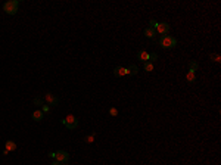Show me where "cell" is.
<instances>
[{
    "label": "cell",
    "instance_id": "cell-1",
    "mask_svg": "<svg viewBox=\"0 0 221 165\" xmlns=\"http://www.w3.org/2000/svg\"><path fill=\"white\" fill-rule=\"evenodd\" d=\"M158 43L162 49H173V47L177 46V39L171 37V36H161Z\"/></svg>",
    "mask_w": 221,
    "mask_h": 165
},
{
    "label": "cell",
    "instance_id": "cell-2",
    "mask_svg": "<svg viewBox=\"0 0 221 165\" xmlns=\"http://www.w3.org/2000/svg\"><path fill=\"white\" fill-rule=\"evenodd\" d=\"M18 4L19 1L18 0H9L3 4V10L7 13V15H15L18 12Z\"/></svg>",
    "mask_w": 221,
    "mask_h": 165
},
{
    "label": "cell",
    "instance_id": "cell-3",
    "mask_svg": "<svg viewBox=\"0 0 221 165\" xmlns=\"http://www.w3.org/2000/svg\"><path fill=\"white\" fill-rule=\"evenodd\" d=\"M62 124H63L68 130H74V128L78 127V120H77L74 115H68L66 118L62 120Z\"/></svg>",
    "mask_w": 221,
    "mask_h": 165
},
{
    "label": "cell",
    "instance_id": "cell-4",
    "mask_svg": "<svg viewBox=\"0 0 221 165\" xmlns=\"http://www.w3.org/2000/svg\"><path fill=\"white\" fill-rule=\"evenodd\" d=\"M155 31H156L158 34H161V36H167L168 31H170V24H168V22H158Z\"/></svg>",
    "mask_w": 221,
    "mask_h": 165
},
{
    "label": "cell",
    "instance_id": "cell-5",
    "mask_svg": "<svg viewBox=\"0 0 221 165\" xmlns=\"http://www.w3.org/2000/svg\"><path fill=\"white\" fill-rule=\"evenodd\" d=\"M55 159L62 164L65 161H69V153L66 150H58V152H55Z\"/></svg>",
    "mask_w": 221,
    "mask_h": 165
},
{
    "label": "cell",
    "instance_id": "cell-6",
    "mask_svg": "<svg viewBox=\"0 0 221 165\" xmlns=\"http://www.w3.org/2000/svg\"><path fill=\"white\" fill-rule=\"evenodd\" d=\"M44 100L47 102L49 106H56V105H59V99H58L55 94H52V93H47V94L44 96Z\"/></svg>",
    "mask_w": 221,
    "mask_h": 165
},
{
    "label": "cell",
    "instance_id": "cell-7",
    "mask_svg": "<svg viewBox=\"0 0 221 165\" xmlns=\"http://www.w3.org/2000/svg\"><path fill=\"white\" fill-rule=\"evenodd\" d=\"M137 59H139V61H141V62L144 64V62H147V61H149V53H147V52H144V50H140V52L137 53Z\"/></svg>",
    "mask_w": 221,
    "mask_h": 165
},
{
    "label": "cell",
    "instance_id": "cell-8",
    "mask_svg": "<svg viewBox=\"0 0 221 165\" xmlns=\"http://www.w3.org/2000/svg\"><path fill=\"white\" fill-rule=\"evenodd\" d=\"M139 72V68L136 65H130L128 68H125V75H136Z\"/></svg>",
    "mask_w": 221,
    "mask_h": 165
},
{
    "label": "cell",
    "instance_id": "cell-9",
    "mask_svg": "<svg viewBox=\"0 0 221 165\" xmlns=\"http://www.w3.org/2000/svg\"><path fill=\"white\" fill-rule=\"evenodd\" d=\"M114 75L115 77H124L125 75V68L124 66H117L114 69Z\"/></svg>",
    "mask_w": 221,
    "mask_h": 165
},
{
    "label": "cell",
    "instance_id": "cell-10",
    "mask_svg": "<svg viewBox=\"0 0 221 165\" xmlns=\"http://www.w3.org/2000/svg\"><path fill=\"white\" fill-rule=\"evenodd\" d=\"M143 33H144V36H146L147 39H155V36H156V31H155L153 28H149V27H147Z\"/></svg>",
    "mask_w": 221,
    "mask_h": 165
},
{
    "label": "cell",
    "instance_id": "cell-11",
    "mask_svg": "<svg viewBox=\"0 0 221 165\" xmlns=\"http://www.w3.org/2000/svg\"><path fill=\"white\" fill-rule=\"evenodd\" d=\"M31 117H33V120H34V121H42V120L44 118V114L42 112V111H34Z\"/></svg>",
    "mask_w": 221,
    "mask_h": 165
},
{
    "label": "cell",
    "instance_id": "cell-12",
    "mask_svg": "<svg viewBox=\"0 0 221 165\" xmlns=\"http://www.w3.org/2000/svg\"><path fill=\"white\" fill-rule=\"evenodd\" d=\"M4 146H6V150H9V152H13V150L16 149V143H15L13 140H7Z\"/></svg>",
    "mask_w": 221,
    "mask_h": 165
},
{
    "label": "cell",
    "instance_id": "cell-13",
    "mask_svg": "<svg viewBox=\"0 0 221 165\" xmlns=\"http://www.w3.org/2000/svg\"><path fill=\"white\" fill-rule=\"evenodd\" d=\"M198 68H199V65H198L196 61H190V62H189V71H190V72H196Z\"/></svg>",
    "mask_w": 221,
    "mask_h": 165
},
{
    "label": "cell",
    "instance_id": "cell-14",
    "mask_svg": "<svg viewBox=\"0 0 221 165\" xmlns=\"http://www.w3.org/2000/svg\"><path fill=\"white\" fill-rule=\"evenodd\" d=\"M186 80H187L189 82H195V81H196V74L189 71V72H187V75H186Z\"/></svg>",
    "mask_w": 221,
    "mask_h": 165
},
{
    "label": "cell",
    "instance_id": "cell-15",
    "mask_svg": "<svg viewBox=\"0 0 221 165\" xmlns=\"http://www.w3.org/2000/svg\"><path fill=\"white\" fill-rule=\"evenodd\" d=\"M143 68H144V71H146V72H152V71H153V64L147 61V62H144Z\"/></svg>",
    "mask_w": 221,
    "mask_h": 165
},
{
    "label": "cell",
    "instance_id": "cell-16",
    "mask_svg": "<svg viewBox=\"0 0 221 165\" xmlns=\"http://www.w3.org/2000/svg\"><path fill=\"white\" fill-rule=\"evenodd\" d=\"M34 105H37V106H43L44 99L43 97H34Z\"/></svg>",
    "mask_w": 221,
    "mask_h": 165
},
{
    "label": "cell",
    "instance_id": "cell-17",
    "mask_svg": "<svg viewBox=\"0 0 221 165\" xmlns=\"http://www.w3.org/2000/svg\"><path fill=\"white\" fill-rule=\"evenodd\" d=\"M209 58H211V61H214V62H217V64L221 61V59H220V55H218V53H211V55H209Z\"/></svg>",
    "mask_w": 221,
    "mask_h": 165
},
{
    "label": "cell",
    "instance_id": "cell-18",
    "mask_svg": "<svg viewBox=\"0 0 221 165\" xmlns=\"http://www.w3.org/2000/svg\"><path fill=\"white\" fill-rule=\"evenodd\" d=\"M156 59H158V53H155V52H153V53H149V62L153 64Z\"/></svg>",
    "mask_w": 221,
    "mask_h": 165
},
{
    "label": "cell",
    "instance_id": "cell-19",
    "mask_svg": "<svg viewBox=\"0 0 221 165\" xmlns=\"http://www.w3.org/2000/svg\"><path fill=\"white\" fill-rule=\"evenodd\" d=\"M156 25H158V21H155V19H150L149 21V28H156Z\"/></svg>",
    "mask_w": 221,
    "mask_h": 165
},
{
    "label": "cell",
    "instance_id": "cell-20",
    "mask_svg": "<svg viewBox=\"0 0 221 165\" xmlns=\"http://www.w3.org/2000/svg\"><path fill=\"white\" fill-rule=\"evenodd\" d=\"M94 136H96L94 133H93V134H90V136H87V137L84 139V140H86V143H91V142L94 140Z\"/></svg>",
    "mask_w": 221,
    "mask_h": 165
},
{
    "label": "cell",
    "instance_id": "cell-21",
    "mask_svg": "<svg viewBox=\"0 0 221 165\" xmlns=\"http://www.w3.org/2000/svg\"><path fill=\"white\" fill-rule=\"evenodd\" d=\"M42 112H43V114H49V112H50V106H49V105H43V106H42Z\"/></svg>",
    "mask_w": 221,
    "mask_h": 165
},
{
    "label": "cell",
    "instance_id": "cell-22",
    "mask_svg": "<svg viewBox=\"0 0 221 165\" xmlns=\"http://www.w3.org/2000/svg\"><path fill=\"white\" fill-rule=\"evenodd\" d=\"M109 114H111L112 117H117V115H118V109H117V108H111V109H109Z\"/></svg>",
    "mask_w": 221,
    "mask_h": 165
},
{
    "label": "cell",
    "instance_id": "cell-23",
    "mask_svg": "<svg viewBox=\"0 0 221 165\" xmlns=\"http://www.w3.org/2000/svg\"><path fill=\"white\" fill-rule=\"evenodd\" d=\"M52 165H62V164H61V162H58V161H55V162H53Z\"/></svg>",
    "mask_w": 221,
    "mask_h": 165
},
{
    "label": "cell",
    "instance_id": "cell-24",
    "mask_svg": "<svg viewBox=\"0 0 221 165\" xmlns=\"http://www.w3.org/2000/svg\"><path fill=\"white\" fill-rule=\"evenodd\" d=\"M62 165H69V161H65V162H62Z\"/></svg>",
    "mask_w": 221,
    "mask_h": 165
}]
</instances>
